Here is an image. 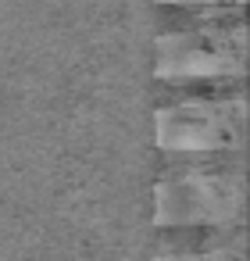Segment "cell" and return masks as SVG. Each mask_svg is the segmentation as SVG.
Wrapping results in <instances>:
<instances>
[{"label": "cell", "instance_id": "obj_3", "mask_svg": "<svg viewBox=\"0 0 250 261\" xmlns=\"http://www.w3.org/2000/svg\"><path fill=\"white\" fill-rule=\"evenodd\" d=\"M214 15L218 8H204L193 29H172L157 40L154 75L161 83H225L246 72V25Z\"/></svg>", "mask_w": 250, "mask_h": 261}, {"label": "cell", "instance_id": "obj_2", "mask_svg": "<svg viewBox=\"0 0 250 261\" xmlns=\"http://www.w3.org/2000/svg\"><path fill=\"white\" fill-rule=\"evenodd\" d=\"M154 140L164 158H221L243 154L246 147V100L229 97H197L172 100L154 115Z\"/></svg>", "mask_w": 250, "mask_h": 261}, {"label": "cell", "instance_id": "obj_4", "mask_svg": "<svg viewBox=\"0 0 250 261\" xmlns=\"http://www.w3.org/2000/svg\"><path fill=\"white\" fill-rule=\"evenodd\" d=\"M154 261H246L243 257V243H218V247H204V250H161Z\"/></svg>", "mask_w": 250, "mask_h": 261}, {"label": "cell", "instance_id": "obj_1", "mask_svg": "<svg viewBox=\"0 0 250 261\" xmlns=\"http://www.w3.org/2000/svg\"><path fill=\"white\" fill-rule=\"evenodd\" d=\"M243 204L246 175L239 165H182L154 186V222L161 229H232Z\"/></svg>", "mask_w": 250, "mask_h": 261}, {"label": "cell", "instance_id": "obj_5", "mask_svg": "<svg viewBox=\"0 0 250 261\" xmlns=\"http://www.w3.org/2000/svg\"><path fill=\"white\" fill-rule=\"evenodd\" d=\"M161 4H172V8H239V0H161Z\"/></svg>", "mask_w": 250, "mask_h": 261}]
</instances>
